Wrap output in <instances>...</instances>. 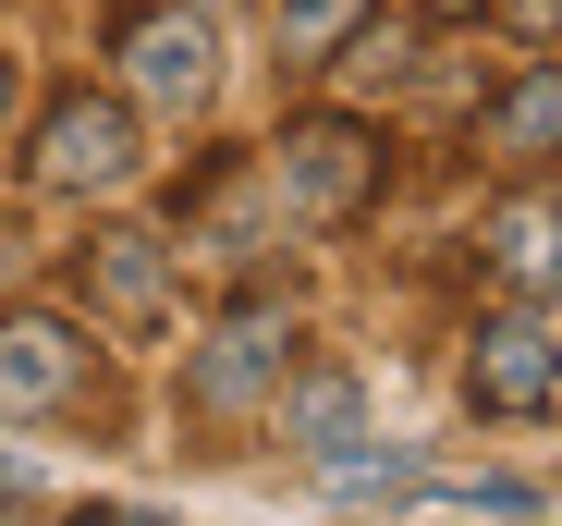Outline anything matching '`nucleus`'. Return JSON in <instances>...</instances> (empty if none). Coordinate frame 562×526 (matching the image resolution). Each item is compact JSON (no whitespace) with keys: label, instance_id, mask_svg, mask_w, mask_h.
<instances>
[{"label":"nucleus","instance_id":"1","mask_svg":"<svg viewBox=\"0 0 562 526\" xmlns=\"http://www.w3.org/2000/svg\"><path fill=\"white\" fill-rule=\"evenodd\" d=\"M269 197L294 209V221H355L367 197H380V135H367V123H342V111L294 123V135L269 147Z\"/></svg>","mask_w":562,"mask_h":526},{"label":"nucleus","instance_id":"2","mask_svg":"<svg viewBox=\"0 0 562 526\" xmlns=\"http://www.w3.org/2000/svg\"><path fill=\"white\" fill-rule=\"evenodd\" d=\"M135 159H147L135 147V111L123 99H86V86L37 111V147H25V171L49 197H111V184H135Z\"/></svg>","mask_w":562,"mask_h":526},{"label":"nucleus","instance_id":"3","mask_svg":"<svg viewBox=\"0 0 562 526\" xmlns=\"http://www.w3.org/2000/svg\"><path fill=\"white\" fill-rule=\"evenodd\" d=\"M281 368H294V318H269V306H233V318L196 343L183 392H196L209 416H245V404H281Z\"/></svg>","mask_w":562,"mask_h":526},{"label":"nucleus","instance_id":"4","mask_svg":"<svg viewBox=\"0 0 562 526\" xmlns=\"http://www.w3.org/2000/svg\"><path fill=\"white\" fill-rule=\"evenodd\" d=\"M74 392H86V331L49 306H13L0 318V416H61Z\"/></svg>","mask_w":562,"mask_h":526},{"label":"nucleus","instance_id":"5","mask_svg":"<svg viewBox=\"0 0 562 526\" xmlns=\"http://www.w3.org/2000/svg\"><path fill=\"white\" fill-rule=\"evenodd\" d=\"M123 86H135L147 111H171V123H183V111L221 86L209 25H196V13H135V25H123Z\"/></svg>","mask_w":562,"mask_h":526},{"label":"nucleus","instance_id":"6","mask_svg":"<svg viewBox=\"0 0 562 526\" xmlns=\"http://www.w3.org/2000/svg\"><path fill=\"white\" fill-rule=\"evenodd\" d=\"M86 294H99L111 318H159L171 306V245L147 221H111L99 245H86Z\"/></svg>","mask_w":562,"mask_h":526},{"label":"nucleus","instance_id":"7","mask_svg":"<svg viewBox=\"0 0 562 526\" xmlns=\"http://www.w3.org/2000/svg\"><path fill=\"white\" fill-rule=\"evenodd\" d=\"M464 392H477L490 416H538V404H550V331L490 318V331H477V356H464Z\"/></svg>","mask_w":562,"mask_h":526},{"label":"nucleus","instance_id":"8","mask_svg":"<svg viewBox=\"0 0 562 526\" xmlns=\"http://www.w3.org/2000/svg\"><path fill=\"white\" fill-rule=\"evenodd\" d=\"M477 147H490V159H514V171L562 159V61H538V74H514V86H502L490 123H477Z\"/></svg>","mask_w":562,"mask_h":526},{"label":"nucleus","instance_id":"9","mask_svg":"<svg viewBox=\"0 0 562 526\" xmlns=\"http://www.w3.org/2000/svg\"><path fill=\"white\" fill-rule=\"evenodd\" d=\"M490 270H502L514 294L562 282V197H514V209L490 221Z\"/></svg>","mask_w":562,"mask_h":526},{"label":"nucleus","instance_id":"10","mask_svg":"<svg viewBox=\"0 0 562 526\" xmlns=\"http://www.w3.org/2000/svg\"><path fill=\"white\" fill-rule=\"evenodd\" d=\"M355 416H367V404H355V380H342V368H318V380H294V392H281V441L330 466V454L355 441Z\"/></svg>","mask_w":562,"mask_h":526},{"label":"nucleus","instance_id":"11","mask_svg":"<svg viewBox=\"0 0 562 526\" xmlns=\"http://www.w3.org/2000/svg\"><path fill=\"white\" fill-rule=\"evenodd\" d=\"M367 13H380V0H281V49H294V61H330Z\"/></svg>","mask_w":562,"mask_h":526},{"label":"nucleus","instance_id":"12","mask_svg":"<svg viewBox=\"0 0 562 526\" xmlns=\"http://www.w3.org/2000/svg\"><path fill=\"white\" fill-rule=\"evenodd\" d=\"M330 490H404V454H330Z\"/></svg>","mask_w":562,"mask_h":526},{"label":"nucleus","instance_id":"13","mask_svg":"<svg viewBox=\"0 0 562 526\" xmlns=\"http://www.w3.org/2000/svg\"><path fill=\"white\" fill-rule=\"evenodd\" d=\"M86 526H171V514H135V502H99V514H86Z\"/></svg>","mask_w":562,"mask_h":526},{"label":"nucleus","instance_id":"14","mask_svg":"<svg viewBox=\"0 0 562 526\" xmlns=\"http://www.w3.org/2000/svg\"><path fill=\"white\" fill-rule=\"evenodd\" d=\"M416 13H428V25H464V13H490V0H416Z\"/></svg>","mask_w":562,"mask_h":526},{"label":"nucleus","instance_id":"15","mask_svg":"<svg viewBox=\"0 0 562 526\" xmlns=\"http://www.w3.org/2000/svg\"><path fill=\"white\" fill-rule=\"evenodd\" d=\"M0 490H37V466H25V454H0Z\"/></svg>","mask_w":562,"mask_h":526},{"label":"nucleus","instance_id":"16","mask_svg":"<svg viewBox=\"0 0 562 526\" xmlns=\"http://www.w3.org/2000/svg\"><path fill=\"white\" fill-rule=\"evenodd\" d=\"M0 135H13V61H0Z\"/></svg>","mask_w":562,"mask_h":526},{"label":"nucleus","instance_id":"17","mask_svg":"<svg viewBox=\"0 0 562 526\" xmlns=\"http://www.w3.org/2000/svg\"><path fill=\"white\" fill-rule=\"evenodd\" d=\"M550 380H562V331H550Z\"/></svg>","mask_w":562,"mask_h":526}]
</instances>
